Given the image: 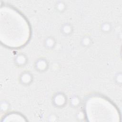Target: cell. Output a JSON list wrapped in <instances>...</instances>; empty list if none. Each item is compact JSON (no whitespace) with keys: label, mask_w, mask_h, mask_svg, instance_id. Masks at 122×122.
Here are the masks:
<instances>
[{"label":"cell","mask_w":122,"mask_h":122,"mask_svg":"<svg viewBox=\"0 0 122 122\" xmlns=\"http://www.w3.org/2000/svg\"><path fill=\"white\" fill-rule=\"evenodd\" d=\"M31 80L32 76L31 74L28 72H25L22 73V74L20 76V81L22 82V83L26 84H29Z\"/></svg>","instance_id":"obj_3"},{"label":"cell","mask_w":122,"mask_h":122,"mask_svg":"<svg viewBox=\"0 0 122 122\" xmlns=\"http://www.w3.org/2000/svg\"><path fill=\"white\" fill-rule=\"evenodd\" d=\"M63 30L65 32H69L71 31V27L68 26H65V27H64V29Z\"/></svg>","instance_id":"obj_6"},{"label":"cell","mask_w":122,"mask_h":122,"mask_svg":"<svg viewBox=\"0 0 122 122\" xmlns=\"http://www.w3.org/2000/svg\"><path fill=\"white\" fill-rule=\"evenodd\" d=\"M15 61L18 65H22L26 62V57H25L23 54H19L17 56H16Z\"/></svg>","instance_id":"obj_5"},{"label":"cell","mask_w":122,"mask_h":122,"mask_svg":"<svg viewBox=\"0 0 122 122\" xmlns=\"http://www.w3.org/2000/svg\"><path fill=\"white\" fill-rule=\"evenodd\" d=\"M1 41L7 46L20 47L24 45L29 38L30 28L27 21L14 8L1 7Z\"/></svg>","instance_id":"obj_1"},{"label":"cell","mask_w":122,"mask_h":122,"mask_svg":"<svg viewBox=\"0 0 122 122\" xmlns=\"http://www.w3.org/2000/svg\"><path fill=\"white\" fill-rule=\"evenodd\" d=\"M47 63L45 60L43 59L38 60L36 63V68L39 71H43L47 68Z\"/></svg>","instance_id":"obj_4"},{"label":"cell","mask_w":122,"mask_h":122,"mask_svg":"<svg viewBox=\"0 0 122 122\" xmlns=\"http://www.w3.org/2000/svg\"><path fill=\"white\" fill-rule=\"evenodd\" d=\"M66 102V98L64 95L58 94L54 98V103L59 106H62Z\"/></svg>","instance_id":"obj_2"}]
</instances>
